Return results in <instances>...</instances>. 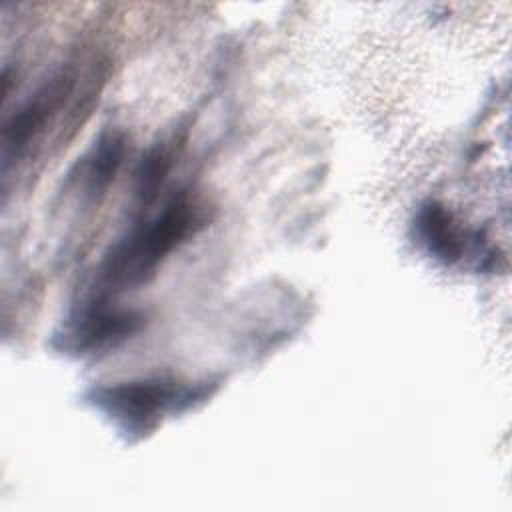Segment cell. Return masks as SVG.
<instances>
[{"label": "cell", "instance_id": "obj_1", "mask_svg": "<svg viewBox=\"0 0 512 512\" xmlns=\"http://www.w3.org/2000/svg\"><path fill=\"white\" fill-rule=\"evenodd\" d=\"M202 224L194 202L180 196L160 214L130 228L104 256L98 268L100 288L120 292L146 282L158 264Z\"/></svg>", "mask_w": 512, "mask_h": 512}, {"label": "cell", "instance_id": "obj_2", "mask_svg": "<svg viewBox=\"0 0 512 512\" xmlns=\"http://www.w3.org/2000/svg\"><path fill=\"white\" fill-rule=\"evenodd\" d=\"M194 398L200 396L190 386L168 380L122 382L92 392V404L96 408L110 416L122 432L138 436L152 430L164 412L190 406Z\"/></svg>", "mask_w": 512, "mask_h": 512}, {"label": "cell", "instance_id": "obj_3", "mask_svg": "<svg viewBox=\"0 0 512 512\" xmlns=\"http://www.w3.org/2000/svg\"><path fill=\"white\" fill-rule=\"evenodd\" d=\"M142 324V316L132 310L110 308L92 302L76 310L56 334L54 344L72 354H94L108 346H116L134 334Z\"/></svg>", "mask_w": 512, "mask_h": 512}, {"label": "cell", "instance_id": "obj_4", "mask_svg": "<svg viewBox=\"0 0 512 512\" xmlns=\"http://www.w3.org/2000/svg\"><path fill=\"white\" fill-rule=\"evenodd\" d=\"M418 236L422 244L442 262H456L462 254L464 240L456 224L452 222V216L438 204H428L420 210L418 222H416Z\"/></svg>", "mask_w": 512, "mask_h": 512}, {"label": "cell", "instance_id": "obj_5", "mask_svg": "<svg viewBox=\"0 0 512 512\" xmlns=\"http://www.w3.org/2000/svg\"><path fill=\"white\" fill-rule=\"evenodd\" d=\"M122 156H124V140L120 134H114V132L104 134L94 144L90 156L82 166V180L90 196H96V192L106 190V186L112 182L122 162Z\"/></svg>", "mask_w": 512, "mask_h": 512}]
</instances>
